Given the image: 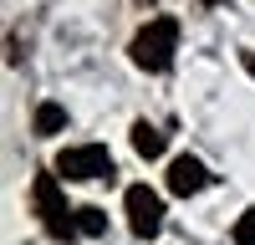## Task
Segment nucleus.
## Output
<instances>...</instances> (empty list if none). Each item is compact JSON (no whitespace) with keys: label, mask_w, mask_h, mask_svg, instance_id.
<instances>
[{"label":"nucleus","mask_w":255,"mask_h":245,"mask_svg":"<svg viewBox=\"0 0 255 245\" xmlns=\"http://www.w3.org/2000/svg\"><path fill=\"white\" fill-rule=\"evenodd\" d=\"M56 174H67V179H113V153L102 148V143L61 148L56 153Z\"/></svg>","instance_id":"3"},{"label":"nucleus","mask_w":255,"mask_h":245,"mask_svg":"<svg viewBox=\"0 0 255 245\" xmlns=\"http://www.w3.org/2000/svg\"><path fill=\"white\" fill-rule=\"evenodd\" d=\"M77 230L82 235H102V230H108V215H102L97 204H82V210H77Z\"/></svg>","instance_id":"7"},{"label":"nucleus","mask_w":255,"mask_h":245,"mask_svg":"<svg viewBox=\"0 0 255 245\" xmlns=\"http://www.w3.org/2000/svg\"><path fill=\"white\" fill-rule=\"evenodd\" d=\"M133 61L143 72H168V61H174V51H179V20L174 15H158V20H148V26L133 36Z\"/></svg>","instance_id":"1"},{"label":"nucleus","mask_w":255,"mask_h":245,"mask_svg":"<svg viewBox=\"0 0 255 245\" xmlns=\"http://www.w3.org/2000/svg\"><path fill=\"white\" fill-rule=\"evenodd\" d=\"M235 245H255V210L240 215V225H235Z\"/></svg>","instance_id":"9"},{"label":"nucleus","mask_w":255,"mask_h":245,"mask_svg":"<svg viewBox=\"0 0 255 245\" xmlns=\"http://www.w3.org/2000/svg\"><path fill=\"white\" fill-rule=\"evenodd\" d=\"M204 5H220V0H204Z\"/></svg>","instance_id":"11"},{"label":"nucleus","mask_w":255,"mask_h":245,"mask_svg":"<svg viewBox=\"0 0 255 245\" xmlns=\"http://www.w3.org/2000/svg\"><path fill=\"white\" fill-rule=\"evenodd\" d=\"M61 122H67V113L56 102H41L36 108V133H61Z\"/></svg>","instance_id":"8"},{"label":"nucleus","mask_w":255,"mask_h":245,"mask_svg":"<svg viewBox=\"0 0 255 245\" xmlns=\"http://www.w3.org/2000/svg\"><path fill=\"white\" fill-rule=\"evenodd\" d=\"M128 225H133L138 240H153L163 230V199L148 189V184H133V189H128Z\"/></svg>","instance_id":"4"},{"label":"nucleus","mask_w":255,"mask_h":245,"mask_svg":"<svg viewBox=\"0 0 255 245\" xmlns=\"http://www.w3.org/2000/svg\"><path fill=\"white\" fill-rule=\"evenodd\" d=\"M245 72H250V77H255V51H245Z\"/></svg>","instance_id":"10"},{"label":"nucleus","mask_w":255,"mask_h":245,"mask_svg":"<svg viewBox=\"0 0 255 245\" xmlns=\"http://www.w3.org/2000/svg\"><path fill=\"white\" fill-rule=\"evenodd\" d=\"M31 199H36V215H41V225H46V235L72 240V230H77V210H67V199H61V189H56V174H36Z\"/></svg>","instance_id":"2"},{"label":"nucleus","mask_w":255,"mask_h":245,"mask_svg":"<svg viewBox=\"0 0 255 245\" xmlns=\"http://www.w3.org/2000/svg\"><path fill=\"white\" fill-rule=\"evenodd\" d=\"M204 184H209V169H204L194 153H179L174 163H168V189H174V194L189 199V194H199Z\"/></svg>","instance_id":"5"},{"label":"nucleus","mask_w":255,"mask_h":245,"mask_svg":"<svg viewBox=\"0 0 255 245\" xmlns=\"http://www.w3.org/2000/svg\"><path fill=\"white\" fill-rule=\"evenodd\" d=\"M133 148H138L143 158H158V153H163V133L153 128V122H138V128H133Z\"/></svg>","instance_id":"6"}]
</instances>
